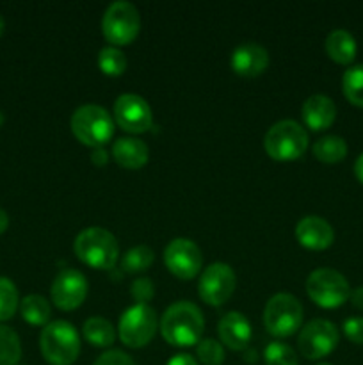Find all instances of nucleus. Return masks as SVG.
Wrapping results in <instances>:
<instances>
[{
  "instance_id": "1",
  "label": "nucleus",
  "mask_w": 363,
  "mask_h": 365,
  "mask_svg": "<svg viewBox=\"0 0 363 365\" xmlns=\"http://www.w3.org/2000/svg\"><path fill=\"white\" fill-rule=\"evenodd\" d=\"M205 328L203 314L194 303L177 302L167 307L160 319V331L169 344L189 348L199 342Z\"/></svg>"
},
{
  "instance_id": "2",
  "label": "nucleus",
  "mask_w": 363,
  "mask_h": 365,
  "mask_svg": "<svg viewBox=\"0 0 363 365\" xmlns=\"http://www.w3.org/2000/svg\"><path fill=\"white\" fill-rule=\"evenodd\" d=\"M75 255L96 269H112L120 259L117 239L102 227H89L75 237Z\"/></svg>"
},
{
  "instance_id": "3",
  "label": "nucleus",
  "mask_w": 363,
  "mask_h": 365,
  "mask_svg": "<svg viewBox=\"0 0 363 365\" xmlns=\"http://www.w3.org/2000/svg\"><path fill=\"white\" fill-rule=\"evenodd\" d=\"M43 356L52 365H71L80 353V337L68 321H50L39 335Z\"/></svg>"
},
{
  "instance_id": "4",
  "label": "nucleus",
  "mask_w": 363,
  "mask_h": 365,
  "mask_svg": "<svg viewBox=\"0 0 363 365\" xmlns=\"http://www.w3.org/2000/svg\"><path fill=\"white\" fill-rule=\"evenodd\" d=\"M71 130L80 143L100 148L114 135V121L105 107L85 103L71 114Z\"/></svg>"
},
{
  "instance_id": "5",
  "label": "nucleus",
  "mask_w": 363,
  "mask_h": 365,
  "mask_svg": "<svg viewBox=\"0 0 363 365\" xmlns=\"http://www.w3.org/2000/svg\"><path fill=\"white\" fill-rule=\"evenodd\" d=\"M263 148L274 160L299 159L308 148V134L294 120H281L267 130Z\"/></svg>"
},
{
  "instance_id": "6",
  "label": "nucleus",
  "mask_w": 363,
  "mask_h": 365,
  "mask_svg": "<svg viewBox=\"0 0 363 365\" xmlns=\"http://www.w3.org/2000/svg\"><path fill=\"white\" fill-rule=\"evenodd\" d=\"M302 305L295 296L278 292L263 309V327L274 337H290L301 328Z\"/></svg>"
},
{
  "instance_id": "7",
  "label": "nucleus",
  "mask_w": 363,
  "mask_h": 365,
  "mask_svg": "<svg viewBox=\"0 0 363 365\" xmlns=\"http://www.w3.org/2000/svg\"><path fill=\"white\" fill-rule=\"evenodd\" d=\"M306 292L322 309H337L347 302L351 287L342 273L331 267H319L306 278Z\"/></svg>"
},
{
  "instance_id": "8",
  "label": "nucleus",
  "mask_w": 363,
  "mask_h": 365,
  "mask_svg": "<svg viewBox=\"0 0 363 365\" xmlns=\"http://www.w3.org/2000/svg\"><path fill=\"white\" fill-rule=\"evenodd\" d=\"M141 29L137 7L127 0L112 2L102 18V31L110 45H128L134 41Z\"/></svg>"
},
{
  "instance_id": "9",
  "label": "nucleus",
  "mask_w": 363,
  "mask_h": 365,
  "mask_svg": "<svg viewBox=\"0 0 363 365\" xmlns=\"http://www.w3.org/2000/svg\"><path fill=\"white\" fill-rule=\"evenodd\" d=\"M120 339L128 348H142L157 331V312L149 305L135 303L128 307L120 317Z\"/></svg>"
},
{
  "instance_id": "10",
  "label": "nucleus",
  "mask_w": 363,
  "mask_h": 365,
  "mask_svg": "<svg viewBox=\"0 0 363 365\" xmlns=\"http://www.w3.org/2000/svg\"><path fill=\"white\" fill-rule=\"evenodd\" d=\"M337 327L327 319H313L305 324L298 339V348L305 359L319 360L330 355L338 344Z\"/></svg>"
},
{
  "instance_id": "11",
  "label": "nucleus",
  "mask_w": 363,
  "mask_h": 365,
  "mask_svg": "<svg viewBox=\"0 0 363 365\" xmlns=\"http://www.w3.org/2000/svg\"><path fill=\"white\" fill-rule=\"evenodd\" d=\"M235 285H237V277L228 264H210L199 277V298L209 305L219 307L230 299L235 291Z\"/></svg>"
},
{
  "instance_id": "12",
  "label": "nucleus",
  "mask_w": 363,
  "mask_h": 365,
  "mask_svg": "<svg viewBox=\"0 0 363 365\" xmlns=\"http://www.w3.org/2000/svg\"><path fill=\"white\" fill-rule=\"evenodd\" d=\"M164 262L174 277L182 278V280H191L201 269V250L191 239H173L164 250Z\"/></svg>"
},
{
  "instance_id": "13",
  "label": "nucleus",
  "mask_w": 363,
  "mask_h": 365,
  "mask_svg": "<svg viewBox=\"0 0 363 365\" xmlns=\"http://www.w3.org/2000/svg\"><path fill=\"white\" fill-rule=\"evenodd\" d=\"M114 118L123 130L141 134L152 128L153 114L148 102L134 93H125L114 102Z\"/></svg>"
},
{
  "instance_id": "14",
  "label": "nucleus",
  "mask_w": 363,
  "mask_h": 365,
  "mask_svg": "<svg viewBox=\"0 0 363 365\" xmlns=\"http://www.w3.org/2000/svg\"><path fill=\"white\" fill-rule=\"evenodd\" d=\"M88 294V280L80 271L63 269L56 274L50 287V296L57 309L60 310H75L84 303Z\"/></svg>"
},
{
  "instance_id": "15",
  "label": "nucleus",
  "mask_w": 363,
  "mask_h": 365,
  "mask_svg": "<svg viewBox=\"0 0 363 365\" xmlns=\"http://www.w3.org/2000/svg\"><path fill=\"white\" fill-rule=\"evenodd\" d=\"M295 237L305 248L320 252L333 245L335 232L324 217L306 216L295 227Z\"/></svg>"
},
{
  "instance_id": "16",
  "label": "nucleus",
  "mask_w": 363,
  "mask_h": 365,
  "mask_svg": "<svg viewBox=\"0 0 363 365\" xmlns=\"http://www.w3.org/2000/svg\"><path fill=\"white\" fill-rule=\"evenodd\" d=\"M269 66V52L258 43H242L231 53V68L242 77H256Z\"/></svg>"
},
{
  "instance_id": "17",
  "label": "nucleus",
  "mask_w": 363,
  "mask_h": 365,
  "mask_svg": "<svg viewBox=\"0 0 363 365\" xmlns=\"http://www.w3.org/2000/svg\"><path fill=\"white\" fill-rule=\"evenodd\" d=\"M217 331L221 342H224V346L233 351L246 349L251 341V324L241 312L224 314L217 324Z\"/></svg>"
},
{
  "instance_id": "18",
  "label": "nucleus",
  "mask_w": 363,
  "mask_h": 365,
  "mask_svg": "<svg viewBox=\"0 0 363 365\" xmlns=\"http://www.w3.org/2000/svg\"><path fill=\"white\" fill-rule=\"evenodd\" d=\"M337 118V106L326 95H312L302 103V120L312 130L331 127Z\"/></svg>"
},
{
  "instance_id": "19",
  "label": "nucleus",
  "mask_w": 363,
  "mask_h": 365,
  "mask_svg": "<svg viewBox=\"0 0 363 365\" xmlns=\"http://www.w3.org/2000/svg\"><path fill=\"white\" fill-rule=\"evenodd\" d=\"M112 157L121 168L139 170L148 163L149 150L144 141L137 138H120L112 145Z\"/></svg>"
},
{
  "instance_id": "20",
  "label": "nucleus",
  "mask_w": 363,
  "mask_h": 365,
  "mask_svg": "<svg viewBox=\"0 0 363 365\" xmlns=\"http://www.w3.org/2000/svg\"><path fill=\"white\" fill-rule=\"evenodd\" d=\"M324 46H326L327 56L338 64H351L356 57V39L345 29L331 31Z\"/></svg>"
},
{
  "instance_id": "21",
  "label": "nucleus",
  "mask_w": 363,
  "mask_h": 365,
  "mask_svg": "<svg viewBox=\"0 0 363 365\" xmlns=\"http://www.w3.org/2000/svg\"><path fill=\"white\" fill-rule=\"evenodd\" d=\"M20 314L28 324L46 327L50 321V316H52V309H50V303L46 298H43L39 294H28L21 299Z\"/></svg>"
},
{
  "instance_id": "22",
  "label": "nucleus",
  "mask_w": 363,
  "mask_h": 365,
  "mask_svg": "<svg viewBox=\"0 0 363 365\" xmlns=\"http://www.w3.org/2000/svg\"><path fill=\"white\" fill-rule=\"evenodd\" d=\"M82 331H84L85 341L96 348H109L116 339V330L105 317H89Z\"/></svg>"
},
{
  "instance_id": "23",
  "label": "nucleus",
  "mask_w": 363,
  "mask_h": 365,
  "mask_svg": "<svg viewBox=\"0 0 363 365\" xmlns=\"http://www.w3.org/2000/svg\"><path fill=\"white\" fill-rule=\"evenodd\" d=\"M313 155L320 163H340L347 155V143L340 135H324V138L317 139L315 145H313Z\"/></svg>"
},
{
  "instance_id": "24",
  "label": "nucleus",
  "mask_w": 363,
  "mask_h": 365,
  "mask_svg": "<svg viewBox=\"0 0 363 365\" xmlns=\"http://www.w3.org/2000/svg\"><path fill=\"white\" fill-rule=\"evenodd\" d=\"M153 260H155V253H153V250L149 248V246H134V248L128 250L123 255V259H121V271L130 274L142 273V271H146L152 266Z\"/></svg>"
},
{
  "instance_id": "25",
  "label": "nucleus",
  "mask_w": 363,
  "mask_h": 365,
  "mask_svg": "<svg viewBox=\"0 0 363 365\" xmlns=\"http://www.w3.org/2000/svg\"><path fill=\"white\" fill-rule=\"evenodd\" d=\"M20 356V337L14 330L0 324V365H18Z\"/></svg>"
},
{
  "instance_id": "26",
  "label": "nucleus",
  "mask_w": 363,
  "mask_h": 365,
  "mask_svg": "<svg viewBox=\"0 0 363 365\" xmlns=\"http://www.w3.org/2000/svg\"><path fill=\"white\" fill-rule=\"evenodd\" d=\"M342 89L349 102L363 107V64H356L345 71L342 77Z\"/></svg>"
},
{
  "instance_id": "27",
  "label": "nucleus",
  "mask_w": 363,
  "mask_h": 365,
  "mask_svg": "<svg viewBox=\"0 0 363 365\" xmlns=\"http://www.w3.org/2000/svg\"><path fill=\"white\" fill-rule=\"evenodd\" d=\"M98 66L105 75L117 77L127 70V57L117 46H103L98 53Z\"/></svg>"
},
{
  "instance_id": "28",
  "label": "nucleus",
  "mask_w": 363,
  "mask_h": 365,
  "mask_svg": "<svg viewBox=\"0 0 363 365\" xmlns=\"http://www.w3.org/2000/svg\"><path fill=\"white\" fill-rule=\"evenodd\" d=\"M18 289L9 278L0 277V321H7L18 309Z\"/></svg>"
},
{
  "instance_id": "29",
  "label": "nucleus",
  "mask_w": 363,
  "mask_h": 365,
  "mask_svg": "<svg viewBox=\"0 0 363 365\" xmlns=\"http://www.w3.org/2000/svg\"><path fill=\"white\" fill-rule=\"evenodd\" d=\"M263 360L265 365H298V356L295 351L285 342H270L263 349Z\"/></svg>"
},
{
  "instance_id": "30",
  "label": "nucleus",
  "mask_w": 363,
  "mask_h": 365,
  "mask_svg": "<svg viewBox=\"0 0 363 365\" xmlns=\"http://www.w3.org/2000/svg\"><path fill=\"white\" fill-rule=\"evenodd\" d=\"M196 355H198L199 362L205 365H221L224 362V349L216 339L199 341L198 348H196Z\"/></svg>"
},
{
  "instance_id": "31",
  "label": "nucleus",
  "mask_w": 363,
  "mask_h": 365,
  "mask_svg": "<svg viewBox=\"0 0 363 365\" xmlns=\"http://www.w3.org/2000/svg\"><path fill=\"white\" fill-rule=\"evenodd\" d=\"M130 292H132V298H134L135 302L148 305V302L153 298V294H155V285H153V282L149 280V278L142 277V278H137V280H134Z\"/></svg>"
},
{
  "instance_id": "32",
  "label": "nucleus",
  "mask_w": 363,
  "mask_h": 365,
  "mask_svg": "<svg viewBox=\"0 0 363 365\" xmlns=\"http://www.w3.org/2000/svg\"><path fill=\"white\" fill-rule=\"evenodd\" d=\"M93 365H135L130 355L120 349H109L103 355H100Z\"/></svg>"
},
{
  "instance_id": "33",
  "label": "nucleus",
  "mask_w": 363,
  "mask_h": 365,
  "mask_svg": "<svg viewBox=\"0 0 363 365\" xmlns=\"http://www.w3.org/2000/svg\"><path fill=\"white\" fill-rule=\"evenodd\" d=\"M344 334L354 344H363V317H349V319H345Z\"/></svg>"
},
{
  "instance_id": "34",
  "label": "nucleus",
  "mask_w": 363,
  "mask_h": 365,
  "mask_svg": "<svg viewBox=\"0 0 363 365\" xmlns=\"http://www.w3.org/2000/svg\"><path fill=\"white\" fill-rule=\"evenodd\" d=\"M166 365H198V362H196L194 356L187 355V353H178Z\"/></svg>"
},
{
  "instance_id": "35",
  "label": "nucleus",
  "mask_w": 363,
  "mask_h": 365,
  "mask_svg": "<svg viewBox=\"0 0 363 365\" xmlns=\"http://www.w3.org/2000/svg\"><path fill=\"white\" fill-rule=\"evenodd\" d=\"M91 160L93 164H96V166H103V164H107V160H109V153L105 152V148H95L91 153Z\"/></svg>"
},
{
  "instance_id": "36",
  "label": "nucleus",
  "mask_w": 363,
  "mask_h": 365,
  "mask_svg": "<svg viewBox=\"0 0 363 365\" xmlns=\"http://www.w3.org/2000/svg\"><path fill=\"white\" fill-rule=\"evenodd\" d=\"M349 299H351V303L356 307V309L363 310V287L354 289V291L349 294Z\"/></svg>"
},
{
  "instance_id": "37",
  "label": "nucleus",
  "mask_w": 363,
  "mask_h": 365,
  "mask_svg": "<svg viewBox=\"0 0 363 365\" xmlns=\"http://www.w3.org/2000/svg\"><path fill=\"white\" fill-rule=\"evenodd\" d=\"M354 173H356V178H358V180L363 184V153L358 157V159H356Z\"/></svg>"
},
{
  "instance_id": "38",
  "label": "nucleus",
  "mask_w": 363,
  "mask_h": 365,
  "mask_svg": "<svg viewBox=\"0 0 363 365\" xmlns=\"http://www.w3.org/2000/svg\"><path fill=\"white\" fill-rule=\"evenodd\" d=\"M7 227H9V216H7L6 210L0 209V234H4Z\"/></svg>"
},
{
  "instance_id": "39",
  "label": "nucleus",
  "mask_w": 363,
  "mask_h": 365,
  "mask_svg": "<svg viewBox=\"0 0 363 365\" xmlns=\"http://www.w3.org/2000/svg\"><path fill=\"white\" fill-rule=\"evenodd\" d=\"M256 351L255 349H248V351H246V362H256Z\"/></svg>"
},
{
  "instance_id": "40",
  "label": "nucleus",
  "mask_w": 363,
  "mask_h": 365,
  "mask_svg": "<svg viewBox=\"0 0 363 365\" xmlns=\"http://www.w3.org/2000/svg\"><path fill=\"white\" fill-rule=\"evenodd\" d=\"M4 31H6V21H4V18L0 16V36L4 34Z\"/></svg>"
},
{
  "instance_id": "41",
  "label": "nucleus",
  "mask_w": 363,
  "mask_h": 365,
  "mask_svg": "<svg viewBox=\"0 0 363 365\" xmlns=\"http://www.w3.org/2000/svg\"><path fill=\"white\" fill-rule=\"evenodd\" d=\"M2 123H4V113L0 110V125H2Z\"/></svg>"
},
{
  "instance_id": "42",
  "label": "nucleus",
  "mask_w": 363,
  "mask_h": 365,
  "mask_svg": "<svg viewBox=\"0 0 363 365\" xmlns=\"http://www.w3.org/2000/svg\"><path fill=\"white\" fill-rule=\"evenodd\" d=\"M317 365H331V364H326V362H322V364H317Z\"/></svg>"
}]
</instances>
